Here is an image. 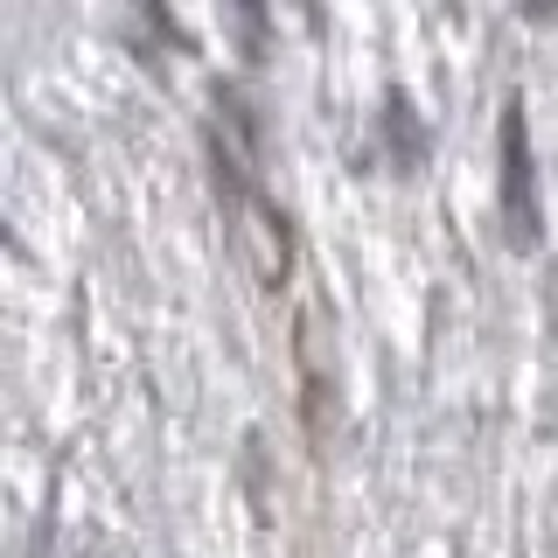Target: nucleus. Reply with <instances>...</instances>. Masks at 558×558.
I'll return each instance as SVG.
<instances>
[{"label": "nucleus", "mask_w": 558, "mask_h": 558, "mask_svg": "<svg viewBox=\"0 0 558 558\" xmlns=\"http://www.w3.org/2000/svg\"><path fill=\"white\" fill-rule=\"evenodd\" d=\"M217 196L231 209V238H238L244 266L258 272V287H279V279H287V217L258 196L252 168H244L231 147H217Z\"/></svg>", "instance_id": "1"}, {"label": "nucleus", "mask_w": 558, "mask_h": 558, "mask_svg": "<svg viewBox=\"0 0 558 558\" xmlns=\"http://www.w3.org/2000/svg\"><path fill=\"white\" fill-rule=\"evenodd\" d=\"M496 203H502V238L517 252H537V154H531V112H523V92L502 98V119H496Z\"/></svg>", "instance_id": "2"}, {"label": "nucleus", "mask_w": 558, "mask_h": 558, "mask_svg": "<svg viewBox=\"0 0 558 558\" xmlns=\"http://www.w3.org/2000/svg\"><path fill=\"white\" fill-rule=\"evenodd\" d=\"M523 14H531V22H551V14H558V0H523Z\"/></svg>", "instance_id": "3"}]
</instances>
